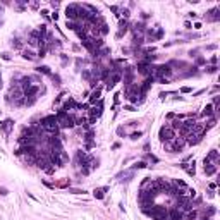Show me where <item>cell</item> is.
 <instances>
[{"instance_id":"34","label":"cell","mask_w":220,"mask_h":220,"mask_svg":"<svg viewBox=\"0 0 220 220\" xmlns=\"http://www.w3.org/2000/svg\"><path fill=\"white\" fill-rule=\"evenodd\" d=\"M117 134L121 136V138H124V136H126V131H124V127H119V129H117Z\"/></svg>"},{"instance_id":"8","label":"cell","mask_w":220,"mask_h":220,"mask_svg":"<svg viewBox=\"0 0 220 220\" xmlns=\"http://www.w3.org/2000/svg\"><path fill=\"white\" fill-rule=\"evenodd\" d=\"M184 141L187 143V144H191V146H193V144H198V143L201 141V138H199V136H196L194 133H189V134L184 136Z\"/></svg>"},{"instance_id":"43","label":"cell","mask_w":220,"mask_h":220,"mask_svg":"<svg viewBox=\"0 0 220 220\" xmlns=\"http://www.w3.org/2000/svg\"><path fill=\"white\" fill-rule=\"evenodd\" d=\"M126 110H129V112H134L136 108H134V107H133V105H127V107H126Z\"/></svg>"},{"instance_id":"32","label":"cell","mask_w":220,"mask_h":220,"mask_svg":"<svg viewBox=\"0 0 220 220\" xmlns=\"http://www.w3.org/2000/svg\"><path fill=\"white\" fill-rule=\"evenodd\" d=\"M60 57H62V65H67V64H69V58H67V55L60 53Z\"/></svg>"},{"instance_id":"10","label":"cell","mask_w":220,"mask_h":220,"mask_svg":"<svg viewBox=\"0 0 220 220\" xmlns=\"http://www.w3.org/2000/svg\"><path fill=\"white\" fill-rule=\"evenodd\" d=\"M90 114H91V117H95V119H98L100 115L103 114V103H101V101H98V107H91V110H90Z\"/></svg>"},{"instance_id":"6","label":"cell","mask_w":220,"mask_h":220,"mask_svg":"<svg viewBox=\"0 0 220 220\" xmlns=\"http://www.w3.org/2000/svg\"><path fill=\"white\" fill-rule=\"evenodd\" d=\"M133 33H134V36H141L143 33H144V31H146V26H144V22H134V24H133Z\"/></svg>"},{"instance_id":"4","label":"cell","mask_w":220,"mask_h":220,"mask_svg":"<svg viewBox=\"0 0 220 220\" xmlns=\"http://www.w3.org/2000/svg\"><path fill=\"white\" fill-rule=\"evenodd\" d=\"M67 21H79V4H69L65 7Z\"/></svg>"},{"instance_id":"38","label":"cell","mask_w":220,"mask_h":220,"mask_svg":"<svg viewBox=\"0 0 220 220\" xmlns=\"http://www.w3.org/2000/svg\"><path fill=\"white\" fill-rule=\"evenodd\" d=\"M121 16H124V17H129V16H131V14H129V9H122V14Z\"/></svg>"},{"instance_id":"30","label":"cell","mask_w":220,"mask_h":220,"mask_svg":"<svg viewBox=\"0 0 220 220\" xmlns=\"http://www.w3.org/2000/svg\"><path fill=\"white\" fill-rule=\"evenodd\" d=\"M7 194H9V189L4 187V186H0V196H7Z\"/></svg>"},{"instance_id":"40","label":"cell","mask_w":220,"mask_h":220,"mask_svg":"<svg viewBox=\"0 0 220 220\" xmlns=\"http://www.w3.org/2000/svg\"><path fill=\"white\" fill-rule=\"evenodd\" d=\"M52 19H53V21H57V19H58V12H57V10L52 14Z\"/></svg>"},{"instance_id":"16","label":"cell","mask_w":220,"mask_h":220,"mask_svg":"<svg viewBox=\"0 0 220 220\" xmlns=\"http://www.w3.org/2000/svg\"><path fill=\"white\" fill-rule=\"evenodd\" d=\"M108 191V187H98V189H95V191H93V196H95V198L96 199H103L105 198V193Z\"/></svg>"},{"instance_id":"2","label":"cell","mask_w":220,"mask_h":220,"mask_svg":"<svg viewBox=\"0 0 220 220\" xmlns=\"http://www.w3.org/2000/svg\"><path fill=\"white\" fill-rule=\"evenodd\" d=\"M57 124H58V129H71L72 126H74V119H72L71 115L67 114V112H64L62 108L57 112Z\"/></svg>"},{"instance_id":"3","label":"cell","mask_w":220,"mask_h":220,"mask_svg":"<svg viewBox=\"0 0 220 220\" xmlns=\"http://www.w3.org/2000/svg\"><path fill=\"white\" fill-rule=\"evenodd\" d=\"M158 138L162 143H169L175 138V131L170 127V126H162L160 127V133H158Z\"/></svg>"},{"instance_id":"28","label":"cell","mask_w":220,"mask_h":220,"mask_svg":"<svg viewBox=\"0 0 220 220\" xmlns=\"http://www.w3.org/2000/svg\"><path fill=\"white\" fill-rule=\"evenodd\" d=\"M50 78L53 79V83H55V84H60V76H58V74H52Z\"/></svg>"},{"instance_id":"42","label":"cell","mask_w":220,"mask_h":220,"mask_svg":"<svg viewBox=\"0 0 220 220\" xmlns=\"http://www.w3.org/2000/svg\"><path fill=\"white\" fill-rule=\"evenodd\" d=\"M119 96H121V93H115V96H114V101H115V103H119Z\"/></svg>"},{"instance_id":"9","label":"cell","mask_w":220,"mask_h":220,"mask_svg":"<svg viewBox=\"0 0 220 220\" xmlns=\"http://www.w3.org/2000/svg\"><path fill=\"white\" fill-rule=\"evenodd\" d=\"M191 133H194V134H196V136H199V138H203V134L206 133V127H205V124H201V122H196Z\"/></svg>"},{"instance_id":"18","label":"cell","mask_w":220,"mask_h":220,"mask_svg":"<svg viewBox=\"0 0 220 220\" xmlns=\"http://www.w3.org/2000/svg\"><path fill=\"white\" fill-rule=\"evenodd\" d=\"M22 57L26 58V60H35L38 55H36L33 50H29V48H26V50H22Z\"/></svg>"},{"instance_id":"27","label":"cell","mask_w":220,"mask_h":220,"mask_svg":"<svg viewBox=\"0 0 220 220\" xmlns=\"http://www.w3.org/2000/svg\"><path fill=\"white\" fill-rule=\"evenodd\" d=\"M12 47H14V48H22L21 40H17V38H16V40H12Z\"/></svg>"},{"instance_id":"49","label":"cell","mask_w":220,"mask_h":220,"mask_svg":"<svg viewBox=\"0 0 220 220\" xmlns=\"http://www.w3.org/2000/svg\"><path fill=\"white\" fill-rule=\"evenodd\" d=\"M2 86H4V83H2V76H0V88H2Z\"/></svg>"},{"instance_id":"46","label":"cell","mask_w":220,"mask_h":220,"mask_svg":"<svg viewBox=\"0 0 220 220\" xmlns=\"http://www.w3.org/2000/svg\"><path fill=\"white\" fill-rule=\"evenodd\" d=\"M217 48V45H208V47H206V50H215Z\"/></svg>"},{"instance_id":"47","label":"cell","mask_w":220,"mask_h":220,"mask_svg":"<svg viewBox=\"0 0 220 220\" xmlns=\"http://www.w3.org/2000/svg\"><path fill=\"white\" fill-rule=\"evenodd\" d=\"M210 62H212V64L215 65V64H217V57H212V58H210Z\"/></svg>"},{"instance_id":"26","label":"cell","mask_w":220,"mask_h":220,"mask_svg":"<svg viewBox=\"0 0 220 220\" xmlns=\"http://www.w3.org/2000/svg\"><path fill=\"white\" fill-rule=\"evenodd\" d=\"M205 71H206V74H215V72L218 71V67L217 65H210V67H206Z\"/></svg>"},{"instance_id":"25","label":"cell","mask_w":220,"mask_h":220,"mask_svg":"<svg viewBox=\"0 0 220 220\" xmlns=\"http://www.w3.org/2000/svg\"><path fill=\"white\" fill-rule=\"evenodd\" d=\"M181 124H182V122H181V119H174V122L170 124V127L174 129V131H175V129H181Z\"/></svg>"},{"instance_id":"13","label":"cell","mask_w":220,"mask_h":220,"mask_svg":"<svg viewBox=\"0 0 220 220\" xmlns=\"http://www.w3.org/2000/svg\"><path fill=\"white\" fill-rule=\"evenodd\" d=\"M169 218L170 220H182L184 218V213L181 212V210H177V208H172L170 213H169Z\"/></svg>"},{"instance_id":"48","label":"cell","mask_w":220,"mask_h":220,"mask_svg":"<svg viewBox=\"0 0 220 220\" xmlns=\"http://www.w3.org/2000/svg\"><path fill=\"white\" fill-rule=\"evenodd\" d=\"M201 220H212V217H206V215H205V217H203Z\"/></svg>"},{"instance_id":"31","label":"cell","mask_w":220,"mask_h":220,"mask_svg":"<svg viewBox=\"0 0 220 220\" xmlns=\"http://www.w3.org/2000/svg\"><path fill=\"white\" fill-rule=\"evenodd\" d=\"M83 78L88 79V81H91V72L90 71H83Z\"/></svg>"},{"instance_id":"41","label":"cell","mask_w":220,"mask_h":220,"mask_svg":"<svg viewBox=\"0 0 220 220\" xmlns=\"http://www.w3.org/2000/svg\"><path fill=\"white\" fill-rule=\"evenodd\" d=\"M196 64H198V65H201V64H205V58H203V57H199L198 60H196Z\"/></svg>"},{"instance_id":"21","label":"cell","mask_w":220,"mask_h":220,"mask_svg":"<svg viewBox=\"0 0 220 220\" xmlns=\"http://www.w3.org/2000/svg\"><path fill=\"white\" fill-rule=\"evenodd\" d=\"M208 14H210V16H208V21H218V19H220V16H218V7L212 9Z\"/></svg>"},{"instance_id":"1","label":"cell","mask_w":220,"mask_h":220,"mask_svg":"<svg viewBox=\"0 0 220 220\" xmlns=\"http://www.w3.org/2000/svg\"><path fill=\"white\" fill-rule=\"evenodd\" d=\"M41 127H43V133L57 134V131H58L57 117H55V115H47V117H43L41 119Z\"/></svg>"},{"instance_id":"29","label":"cell","mask_w":220,"mask_h":220,"mask_svg":"<svg viewBox=\"0 0 220 220\" xmlns=\"http://www.w3.org/2000/svg\"><path fill=\"white\" fill-rule=\"evenodd\" d=\"M141 136H143V133H141V131H138V133H133V134H131V139H139Z\"/></svg>"},{"instance_id":"19","label":"cell","mask_w":220,"mask_h":220,"mask_svg":"<svg viewBox=\"0 0 220 220\" xmlns=\"http://www.w3.org/2000/svg\"><path fill=\"white\" fill-rule=\"evenodd\" d=\"M213 114H215V108H213L212 103L206 105L205 108H203V112H201V115H205V117H213Z\"/></svg>"},{"instance_id":"35","label":"cell","mask_w":220,"mask_h":220,"mask_svg":"<svg viewBox=\"0 0 220 220\" xmlns=\"http://www.w3.org/2000/svg\"><path fill=\"white\" fill-rule=\"evenodd\" d=\"M110 10H112V12H114V14L119 17V14H117V12H119V7H117V5H112V7H110Z\"/></svg>"},{"instance_id":"45","label":"cell","mask_w":220,"mask_h":220,"mask_svg":"<svg viewBox=\"0 0 220 220\" xmlns=\"http://www.w3.org/2000/svg\"><path fill=\"white\" fill-rule=\"evenodd\" d=\"M119 148H121V143H115L114 146H112V150H119Z\"/></svg>"},{"instance_id":"24","label":"cell","mask_w":220,"mask_h":220,"mask_svg":"<svg viewBox=\"0 0 220 220\" xmlns=\"http://www.w3.org/2000/svg\"><path fill=\"white\" fill-rule=\"evenodd\" d=\"M146 167H148V165H146L144 162H136L134 165L131 167V170H136V169H146Z\"/></svg>"},{"instance_id":"7","label":"cell","mask_w":220,"mask_h":220,"mask_svg":"<svg viewBox=\"0 0 220 220\" xmlns=\"http://www.w3.org/2000/svg\"><path fill=\"white\" fill-rule=\"evenodd\" d=\"M127 28H129V22L126 21V19H121V21H119V31H117L115 38H122V36H124V33L127 31Z\"/></svg>"},{"instance_id":"50","label":"cell","mask_w":220,"mask_h":220,"mask_svg":"<svg viewBox=\"0 0 220 220\" xmlns=\"http://www.w3.org/2000/svg\"><path fill=\"white\" fill-rule=\"evenodd\" d=\"M2 10H4V7H2V5H0V14H2Z\"/></svg>"},{"instance_id":"44","label":"cell","mask_w":220,"mask_h":220,"mask_svg":"<svg viewBox=\"0 0 220 220\" xmlns=\"http://www.w3.org/2000/svg\"><path fill=\"white\" fill-rule=\"evenodd\" d=\"M187 16H189L191 19H196V16H198V14H196V12H189V14H187Z\"/></svg>"},{"instance_id":"22","label":"cell","mask_w":220,"mask_h":220,"mask_svg":"<svg viewBox=\"0 0 220 220\" xmlns=\"http://www.w3.org/2000/svg\"><path fill=\"white\" fill-rule=\"evenodd\" d=\"M53 187H71V179H62L53 184Z\"/></svg>"},{"instance_id":"23","label":"cell","mask_w":220,"mask_h":220,"mask_svg":"<svg viewBox=\"0 0 220 220\" xmlns=\"http://www.w3.org/2000/svg\"><path fill=\"white\" fill-rule=\"evenodd\" d=\"M196 217H198V213L194 212V210H189V212H186V218H187V220H196Z\"/></svg>"},{"instance_id":"5","label":"cell","mask_w":220,"mask_h":220,"mask_svg":"<svg viewBox=\"0 0 220 220\" xmlns=\"http://www.w3.org/2000/svg\"><path fill=\"white\" fill-rule=\"evenodd\" d=\"M203 165H205V174L206 175H213L217 172V163H212L208 162L206 158H203Z\"/></svg>"},{"instance_id":"12","label":"cell","mask_w":220,"mask_h":220,"mask_svg":"<svg viewBox=\"0 0 220 220\" xmlns=\"http://www.w3.org/2000/svg\"><path fill=\"white\" fill-rule=\"evenodd\" d=\"M133 177H134V170H131V169L117 175V179H119V181H126V182H129V181H131Z\"/></svg>"},{"instance_id":"39","label":"cell","mask_w":220,"mask_h":220,"mask_svg":"<svg viewBox=\"0 0 220 220\" xmlns=\"http://www.w3.org/2000/svg\"><path fill=\"white\" fill-rule=\"evenodd\" d=\"M198 52H199V50H196V48L191 50V52H189V57H196V53H198Z\"/></svg>"},{"instance_id":"11","label":"cell","mask_w":220,"mask_h":220,"mask_svg":"<svg viewBox=\"0 0 220 220\" xmlns=\"http://www.w3.org/2000/svg\"><path fill=\"white\" fill-rule=\"evenodd\" d=\"M12 127H14V121H10V119H7L5 122H2V124H0V129H4V133H5L7 136L10 134Z\"/></svg>"},{"instance_id":"20","label":"cell","mask_w":220,"mask_h":220,"mask_svg":"<svg viewBox=\"0 0 220 220\" xmlns=\"http://www.w3.org/2000/svg\"><path fill=\"white\" fill-rule=\"evenodd\" d=\"M36 72H40V74H45V76H52V74H53V72L50 71V67L48 65H40V67H36Z\"/></svg>"},{"instance_id":"15","label":"cell","mask_w":220,"mask_h":220,"mask_svg":"<svg viewBox=\"0 0 220 220\" xmlns=\"http://www.w3.org/2000/svg\"><path fill=\"white\" fill-rule=\"evenodd\" d=\"M71 108H78V103H76V100H74V98H69V100L64 103V107H62V110H64V112L71 110ZM67 114H69V112H67Z\"/></svg>"},{"instance_id":"17","label":"cell","mask_w":220,"mask_h":220,"mask_svg":"<svg viewBox=\"0 0 220 220\" xmlns=\"http://www.w3.org/2000/svg\"><path fill=\"white\" fill-rule=\"evenodd\" d=\"M100 95H101V88H96V90L91 93V96H90V105H95V101L100 100Z\"/></svg>"},{"instance_id":"37","label":"cell","mask_w":220,"mask_h":220,"mask_svg":"<svg viewBox=\"0 0 220 220\" xmlns=\"http://www.w3.org/2000/svg\"><path fill=\"white\" fill-rule=\"evenodd\" d=\"M181 91H182V93H191L193 90L189 88V86H184V88H181Z\"/></svg>"},{"instance_id":"36","label":"cell","mask_w":220,"mask_h":220,"mask_svg":"<svg viewBox=\"0 0 220 220\" xmlns=\"http://www.w3.org/2000/svg\"><path fill=\"white\" fill-rule=\"evenodd\" d=\"M148 158H150V160H151L153 163H156V162H158V158H156L155 155H151V153H148Z\"/></svg>"},{"instance_id":"33","label":"cell","mask_w":220,"mask_h":220,"mask_svg":"<svg viewBox=\"0 0 220 220\" xmlns=\"http://www.w3.org/2000/svg\"><path fill=\"white\" fill-rule=\"evenodd\" d=\"M0 57L4 58V60H10V53H7V52H4V53H0Z\"/></svg>"},{"instance_id":"14","label":"cell","mask_w":220,"mask_h":220,"mask_svg":"<svg viewBox=\"0 0 220 220\" xmlns=\"http://www.w3.org/2000/svg\"><path fill=\"white\" fill-rule=\"evenodd\" d=\"M208 162H212V163H218V151L213 148V150H210V153L205 156Z\"/></svg>"}]
</instances>
